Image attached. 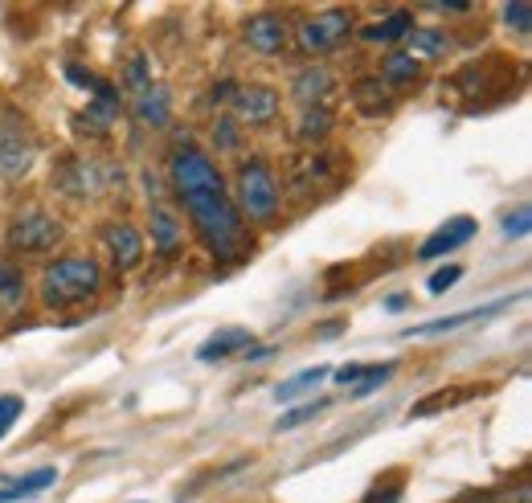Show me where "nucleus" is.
Segmentation results:
<instances>
[{
    "instance_id": "obj_26",
    "label": "nucleus",
    "mask_w": 532,
    "mask_h": 503,
    "mask_svg": "<svg viewBox=\"0 0 532 503\" xmlns=\"http://www.w3.org/2000/svg\"><path fill=\"white\" fill-rule=\"evenodd\" d=\"M66 189H70V193H78V197H86V193H99L103 185H99L95 168H86V164H70V168H66Z\"/></svg>"
},
{
    "instance_id": "obj_6",
    "label": "nucleus",
    "mask_w": 532,
    "mask_h": 503,
    "mask_svg": "<svg viewBox=\"0 0 532 503\" xmlns=\"http://www.w3.org/2000/svg\"><path fill=\"white\" fill-rule=\"evenodd\" d=\"M336 156H340V152L299 156V160L291 164V176H287V189H291V197L307 201V197H316V189H336V180H340Z\"/></svg>"
},
{
    "instance_id": "obj_9",
    "label": "nucleus",
    "mask_w": 532,
    "mask_h": 503,
    "mask_svg": "<svg viewBox=\"0 0 532 503\" xmlns=\"http://www.w3.org/2000/svg\"><path fill=\"white\" fill-rule=\"evenodd\" d=\"M475 238V221L471 217H451L447 225H438V230L418 246V258L422 262H434V258H442V254H455L459 246H467Z\"/></svg>"
},
{
    "instance_id": "obj_23",
    "label": "nucleus",
    "mask_w": 532,
    "mask_h": 503,
    "mask_svg": "<svg viewBox=\"0 0 532 503\" xmlns=\"http://www.w3.org/2000/svg\"><path fill=\"white\" fill-rule=\"evenodd\" d=\"M50 483H58V471L54 467H37V471H29V475H21V479H13V487H5L13 499H33V495H41Z\"/></svg>"
},
{
    "instance_id": "obj_13",
    "label": "nucleus",
    "mask_w": 532,
    "mask_h": 503,
    "mask_svg": "<svg viewBox=\"0 0 532 503\" xmlns=\"http://www.w3.org/2000/svg\"><path fill=\"white\" fill-rule=\"evenodd\" d=\"M131 115H136L144 127H168V119H172L168 90L164 86H144L136 95V103H131Z\"/></svg>"
},
{
    "instance_id": "obj_31",
    "label": "nucleus",
    "mask_w": 532,
    "mask_h": 503,
    "mask_svg": "<svg viewBox=\"0 0 532 503\" xmlns=\"http://www.w3.org/2000/svg\"><path fill=\"white\" fill-rule=\"evenodd\" d=\"M504 21H508V29L528 33L532 29V9L524 5V0H516V5H504Z\"/></svg>"
},
{
    "instance_id": "obj_19",
    "label": "nucleus",
    "mask_w": 532,
    "mask_h": 503,
    "mask_svg": "<svg viewBox=\"0 0 532 503\" xmlns=\"http://www.w3.org/2000/svg\"><path fill=\"white\" fill-rule=\"evenodd\" d=\"M152 246L164 258L176 254V246H181V221H176V213L164 205H152Z\"/></svg>"
},
{
    "instance_id": "obj_22",
    "label": "nucleus",
    "mask_w": 532,
    "mask_h": 503,
    "mask_svg": "<svg viewBox=\"0 0 532 503\" xmlns=\"http://www.w3.org/2000/svg\"><path fill=\"white\" fill-rule=\"evenodd\" d=\"M328 377V369H324V364H316V369H303V373H295L291 381H283L279 389H275V401H295V397H303V393H312L320 381Z\"/></svg>"
},
{
    "instance_id": "obj_14",
    "label": "nucleus",
    "mask_w": 532,
    "mask_h": 503,
    "mask_svg": "<svg viewBox=\"0 0 532 503\" xmlns=\"http://www.w3.org/2000/svg\"><path fill=\"white\" fill-rule=\"evenodd\" d=\"M246 348H254V336H250L246 328H221V332H213V336L197 348V360L213 364V360H226V356L246 352Z\"/></svg>"
},
{
    "instance_id": "obj_10",
    "label": "nucleus",
    "mask_w": 532,
    "mask_h": 503,
    "mask_svg": "<svg viewBox=\"0 0 532 503\" xmlns=\"http://www.w3.org/2000/svg\"><path fill=\"white\" fill-rule=\"evenodd\" d=\"M103 242H107V254H111V262H115L119 270H136V266L144 262V238H140L136 225L111 221L107 234H103Z\"/></svg>"
},
{
    "instance_id": "obj_28",
    "label": "nucleus",
    "mask_w": 532,
    "mask_h": 503,
    "mask_svg": "<svg viewBox=\"0 0 532 503\" xmlns=\"http://www.w3.org/2000/svg\"><path fill=\"white\" fill-rule=\"evenodd\" d=\"M393 377V364H373V369H365V377L357 381V389H352V397H369V393H377L385 381Z\"/></svg>"
},
{
    "instance_id": "obj_24",
    "label": "nucleus",
    "mask_w": 532,
    "mask_h": 503,
    "mask_svg": "<svg viewBox=\"0 0 532 503\" xmlns=\"http://www.w3.org/2000/svg\"><path fill=\"white\" fill-rule=\"evenodd\" d=\"M467 397H471V389H455V393L438 389V393L422 397V401L410 409V418H430V414H438V409H451V405H459V401H467Z\"/></svg>"
},
{
    "instance_id": "obj_20",
    "label": "nucleus",
    "mask_w": 532,
    "mask_h": 503,
    "mask_svg": "<svg viewBox=\"0 0 532 503\" xmlns=\"http://www.w3.org/2000/svg\"><path fill=\"white\" fill-rule=\"evenodd\" d=\"M410 29H414V17H410V13H389V17L373 21V25H361V37H365V41H385V45H393V41H406Z\"/></svg>"
},
{
    "instance_id": "obj_5",
    "label": "nucleus",
    "mask_w": 532,
    "mask_h": 503,
    "mask_svg": "<svg viewBox=\"0 0 532 503\" xmlns=\"http://www.w3.org/2000/svg\"><path fill=\"white\" fill-rule=\"evenodd\" d=\"M66 238V230H62V221L54 217V213H21L13 225H9V246L13 250H21V254H46V250H54L58 242Z\"/></svg>"
},
{
    "instance_id": "obj_2",
    "label": "nucleus",
    "mask_w": 532,
    "mask_h": 503,
    "mask_svg": "<svg viewBox=\"0 0 532 503\" xmlns=\"http://www.w3.org/2000/svg\"><path fill=\"white\" fill-rule=\"evenodd\" d=\"M99 287H103V270L95 258H58L41 270V303L54 311L91 303Z\"/></svg>"
},
{
    "instance_id": "obj_8",
    "label": "nucleus",
    "mask_w": 532,
    "mask_h": 503,
    "mask_svg": "<svg viewBox=\"0 0 532 503\" xmlns=\"http://www.w3.org/2000/svg\"><path fill=\"white\" fill-rule=\"evenodd\" d=\"M242 33H246V45H250L254 54H262V58H275V54L287 50V21L275 17V13H258V17H250Z\"/></svg>"
},
{
    "instance_id": "obj_30",
    "label": "nucleus",
    "mask_w": 532,
    "mask_h": 503,
    "mask_svg": "<svg viewBox=\"0 0 532 503\" xmlns=\"http://www.w3.org/2000/svg\"><path fill=\"white\" fill-rule=\"evenodd\" d=\"M213 144H217V152H234V148H238V123H234V119H217Z\"/></svg>"
},
{
    "instance_id": "obj_3",
    "label": "nucleus",
    "mask_w": 532,
    "mask_h": 503,
    "mask_svg": "<svg viewBox=\"0 0 532 503\" xmlns=\"http://www.w3.org/2000/svg\"><path fill=\"white\" fill-rule=\"evenodd\" d=\"M234 209L250 221H262L271 225L279 217V180L271 172V164H266L262 156H250L238 164V180H234Z\"/></svg>"
},
{
    "instance_id": "obj_33",
    "label": "nucleus",
    "mask_w": 532,
    "mask_h": 503,
    "mask_svg": "<svg viewBox=\"0 0 532 503\" xmlns=\"http://www.w3.org/2000/svg\"><path fill=\"white\" fill-rule=\"evenodd\" d=\"M463 279V266H447V270H438L434 279H430V295H442V291H451V283Z\"/></svg>"
},
{
    "instance_id": "obj_32",
    "label": "nucleus",
    "mask_w": 532,
    "mask_h": 503,
    "mask_svg": "<svg viewBox=\"0 0 532 503\" xmlns=\"http://www.w3.org/2000/svg\"><path fill=\"white\" fill-rule=\"evenodd\" d=\"M21 397H0V438H5L13 426H17V418H21Z\"/></svg>"
},
{
    "instance_id": "obj_11",
    "label": "nucleus",
    "mask_w": 532,
    "mask_h": 503,
    "mask_svg": "<svg viewBox=\"0 0 532 503\" xmlns=\"http://www.w3.org/2000/svg\"><path fill=\"white\" fill-rule=\"evenodd\" d=\"M336 90V74L328 66H303L295 78H291V95L303 103V107H320L328 95Z\"/></svg>"
},
{
    "instance_id": "obj_35",
    "label": "nucleus",
    "mask_w": 532,
    "mask_h": 503,
    "mask_svg": "<svg viewBox=\"0 0 532 503\" xmlns=\"http://www.w3.org/2000/svg\"><path fill=\"white\" fill-rule=\"evenodd\" d=\"M504 234H508V238H524V234H528V209H516V213L504 221Z\"/></svg>"
},
{
    "instance_id": "obj_4",
    "label": "nucleus",
    "mask_w": 532,
    "mask_h": 503,
    "mask_svg": "<svg viewBox=\"0 0 532 503\" xmlns=\"http://www.w3.org/2000/svg\"><path fill=\"white\" fill-rule=\"evenodd\" d=\"M352 13L348 9H324V13H316V17H307V21H299V50L312 58V54H328V50H336V45L352 33Z\"/></svg>"
},
{
    "instance_id": "obj_7",
    "label": "nucleus",
    "mask_w": 532,
    "mask_h": 503,
    "mask_svg": "<svg viewBox=\"0 0 532 503\" xmlns=\"http://www.w3.org/2000/svg\"><path fill=\"white\" fill-rule=\"evenodd\" d=\"M279 107H283V99H279V90H271V86H238L234 90V115L242 119V123H250V127H266V123H275L279 119Z\"/></svg>"
},
{
    "instance_id": "obj_18",
    "label": "nucleus",
    "mask_w": 532,
    "mask_h": 503,
    "mask_svg": "<svg viewBox=\"0 0 532 503\" xmlns=\"http://www.w3.org/2000/svg\"><path fill=\"white\" fill-rule=\"evenodd\" d=\"M504 307H508V303H487V307H479V311H463V315L434 319V324H418V328H406L402 336H406V340H414V336H442V332H455V328L471 324V319H487V315H496V311H504Z\"/></svg>"
},
{
    "instance_id": "obj_39",
    "label": "nucleus",
    "mask_w": 532,
    "mask_h": 503,
    "mask_svg": "<svg viewBox=\"0 0 532 503\" xmlns=\"http://www.w3.org/2000/svg\"><path fill=\"white\" fill-rule=\"evenodd\" d=\"M0 503H17V499H13V495H9L5 487H0Z\"/></svg>"
},
{
    "instance_id": "obj_15",
    "label": "nucleus",
    "mask_w": 532,
    "mask_h": 503,
    "mask_svg": "<svg viewBox=\"0 0 532 503\" xmlns=\"http://www.w3.org/2000/svg\"><path fill=\"white\" fill-rule=\"evenodd\" d=\"M332 127H336V115H332V107L328 103H320V107H303V115H299V123H295V140L299 144H324L328 135H332Z\"/></svg>"
},
{
    "instance_id": "obj_27",
    "label": "nucleus",
    "mask_w": 532,
    "mask_h": 503,
    "mask_svg": "<svg viewBox=\"0 0 532 503\" xmlns=\"http://www.w3.org/2000/svg\"><path fill=\"white\" fill-rule=\"evenodd\" d=\"M115 115H119V103H111V99H95V107L91 111H86L78 123L86 127V123H91L95 131H107L111 123H115Z\"/></svg>"
},
{
    "instance_id": "obj_36",
    "label": "nucleus",
    "mask_w": 532,
    "mask_h": 503,
    "mask_svg": "<svg viewBox=\"0 0 532 503\" xmlns=\"http://www.w3.org/2000/svg\"><path fill=\"white\" fill-rule=\"evenodd\" d=\"M365 377V364H344V369H336V381L340 385H357Z\"/></svg>"
},
{
    "instance_id": "obj_17",
    "label": "nucleus",
    "mask_w": 532,
    "mask_h": 503,
    "mask_svg": "<svg viewBox=\"0 0 532 503\" xmlns=\"http://www.w3.org/2000/svg\"><path fill=\"white\" fill-rule=\"evenodd\" d=\"M422 78V62L414 58V54H406V50H389L385 58H381V82L393 90V86H414Z\"/></svg>"
},
{
    "instance_id": "obj_37",
    "label": "nucleus",
    "mask_w": 532,
    "mask_h": 503,
    "mask_svg": "<svg viewBox=\"0 0 532 503\" xmlns=\"http://www.w3.org/2000/svg\"><path fill=\"white\" fill-rule=\"evenodd\" d=\"M397 495H402V491H397V487H393V491H385V495H381V491H377V487H373V491H369V499H365V503H397Z\"/></svg>"
},
{
    "instance_id": "obj_12",
    "label": "nucleus",
    "mask_w": 532,
    "mask_h": 503,
    "mask_svg": "<svg viewBox=\"0 0 532 503\" xmlns=\"http://www.w3.org/2000/svg\"><path fill=\"white\" fill-rule=\"evenodd\" d=\"M352 107H357L365 119H381L393 111V95L389 86L381 78H361L357 86H352Z\"/></svg>"
},
{
    "instance_id": "obj_25",
    "label": "nucleus",
    "mask_w": 532,
    "mask_h": 503,
    "mask_svg": "<svg viewBox=\"0 0 532 503\" xmlns=\"http://www.w3.org/2000/svg\"><path fill=\"white\" fill-rule=\"evenodd\" d=\"M25 299V279H21V270L9 266V262H0V303L5 307H17Z\"/></svg>"
},
{
    "instance_id": "obj_34",
    "label": "nucleus",
    "mask_w": 532,
    "mask_h": 503,
    "mask_svg": "<svg viewBox=\"0 0 532 503\" xmlns=\"http://www.w3.org/2000/svg\"><path fill=\"white\" fill-rule=\"evenodd\" d=\"M127 86L136 90V95H140L144 86H152V82H148V70H144V58H131V66H127Z\"/></svg>"
},
{
    "instance_id": "obj_1",
    "label": "nucleus",
    "mask_w": 532,
    "mask_h": 503,
    "mask_svg": "<svg viewBox=\"0 0 532 503\" xmlns=\"http://www.w3.org/2000/svg\"><path fill=\"white\" fill-rule=\"evenodd\" d=\"M168 176H172V193L181 197V205L189 209L205 250L213 258H242L246 225H242V213L230 201L226 176L217 172V164L197 148H181L172 156Z\"/></svg>"
},
{
    "instance_id": "obj_38",
    "label": "nucleus",
    "mask_w": 532,
    "mask_h": 503,
    "mask_svg": "<svg viewBox=\"0 0 532 503\" xmlns=\"http://www.w3.org/2000/svg\"><path fill=\"white\" fill-rule=\"evenodd\" d=\"M340 332H344V324H328V328H320L324 340H332V336H340Z\"/></svg>"
},
{
    "instance_id": "obj_21",
    "label": "nucleus",
    "mask_w": 532,
    "mask_h": 503,
    "mask_svg": "<svg viewBox=\"0 0 532 503\" xmlns=\"http://www.w3.org/2000/svg\"><path fill=\"white\" fill-rule=\"evenodd\" d=\"M406 41H410L406 54H414L418 62H422V58H447V54H451L447 33H438V29H410Z\"/></svg>"
},
{
    "instance_id": "obj_29",
    "label": "nucleus",
    "mask_w": 532,
    "mask_h": 503,
    "mask_svg": "<svg viewBox=\"0 0 532 503\" xmlns=\"http://www.w3.org/2000/svg\"><path fill=\"white\" fill-rule=\"evenodd\" d=\"M320 409H324V401H307V405H295L291 414H283V418H279V426H275V430H279V434H283V430H295V426H303V422H312V418L320 414Z\"/></svg>"
},
{
    "instance_id": "obj_16",
    "label": "nucleus",
    "mask_w": 532,
    "mask_h": 503,
    "mask_svg": "<svg viewBox=\"0 0 532 503\" xmlns=\"http://www.w3.org/2000/svg\"><path fill=\"white\" fill-rule=\"evenodd\" d=\"M33 160V148L21 131H0V176H21Z\"/></svg>"
}]
</instances>
